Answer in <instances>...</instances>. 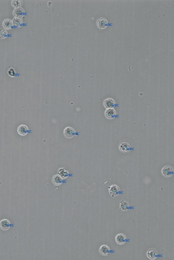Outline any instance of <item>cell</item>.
Returning <instances> with one entry per match:
<instances>
[{
    "label": "cell",
    "instance_id": "obj_1",
    "mask_svg": "<svg viewBox=\"0 0 174 260\" xmlns=\"http://www.w3.org/2000/svg\"><path fill=\"white\" fill-rule=\"evenodd\" d=\"M131 143L128 141H121L119 145L120 150L123 153L129 152L132 149Z\"/></svg>",
    "mask_w": 174,
    "mask_h": 260
},
{
    "label": "cell",
    "instance_id": "obj_2",
    "mask_svg": "<svg viewBox=\"0 0 174 260\" xmlns=\"http://www.w3.org/2000/svg\"><path fill=\"white\" fill-rule=\"evenodd\" d=\"M109 193L112 197L117 196L119 194L120 188L119 187L116 185H112V186L108 187Z\"/></svg>",
    "mask_w": 174,
    "mask_h": 260
},
{
    "label": "cell",
    "instance_id": "obj_3",
    "mask_svg": "<svg viewBox=\"0 0 174 260\" xmlns=\"http://www.w3.org/2000/svg\"><path fill=\"white\" fill-rule=\"evenodd\" d=\"M162 174L165 177H171L173 174V170L172 167L169 166H166L163 167L162 169Z\"/></svg>",
    "mask_w": 174,
    "mask_h": 260
},
{
    "label": "cell",
    "instance_id": "obj_4",
    "mask_svg": "<svg viewBox=\"0 0 174 260\" xmlns=\"http://www.w3.org/2000/svg\"><path fill=\"white\" fill-rule=\"evenodd\" d=\"M146 254L147 257L151 260L156 259L158 255L157 251L154 248L149 249L147 251Z\"/></svg>",
    "mask_w": 174,
    "mask_h": 260
},
{
    "label": "cell",
    "instance_id": "obj_5",
    "mask_svg": "<svg viewBox=\"0 0 174 260\" xmlns=\"http://www.w3.org/2000/svg\"><path fill=\"white\" fill-rule=\"evenodd\" d=\"M126 237L124 234L120 233L116 235L115 237V241L117 244L119 245L124 244L126 241Z\"/></svg>",
    "mask_w": 174,
    "mask_h": 260
},
{
    "label": "cell",
    "instance_id": "obj_6",
    "mask_svg": "<svg viewBox=\"0 0 174 260\" xmlns=\"http://www.w3.org/2000/svg\"><path fill=\"white\" fill-rule=\"evenodd\" d=\"M75 130L71 127H67L65 128L64 131L65 136L68 138H71L75 135Z\"/></svg>",
    "mask_w": 174,
    "mask_h": 260
},
{
    "label": "cell",
    "instance_id": "obj_7",
    "mask_svg": "<svg viewBox=\"0 0 174 260\" xmlns=\"http://www.w3.org/2000/svg\"><path fill=\"white\" fill-rule=\"evenodd\" d=\"M110 249L108 246L103 244L101 246L99 249L100 253L103 256H107L110 252Z\"/></svg>",
    "mask_w": 174,
    "mask_h": 260
},
{
    "label": "cell",
    "instance_id": "obj_8",
    "mask_svg": "<svg viewBox=\"0 0 174 260\" xmlns=\"http://www.w3.org/2000/svg\"><path fill=\"white\" fill-rule=\"evenodd\" d=\"M116 114V111L113 108L107 109L105 112L106 117L109 119H113L114 118Z\"/></svg>",
    "mask_w": 174,
    "mask_h": 260
},
{
    "label": "cell",
    "instance_id": "obj_9",
    "mask_svg": "<svg viewBox=\"0 0 174 260\" xmlns=\"http://www.w3.org/2000/svg\"><path fill=\"white\" fill-rule=\"evenodd\" d=\"M97 24V26L100 29H104L108 25L107 21L105 18H101L98 20Z\"/></svg>",
    "mask_w": 174,
    "mask_h": 260
},
{
    "label": "cell",
    "instance_id": "obj_10",
    "mask_svg": "<svg viewBox=\"0 0 174 260\" xmlns=\"http://www.w3.org/2000/svg\"><path fill=\"white\" fill-rule=\"evenodd\" d=\"M115 102L113 99L111 98L105 99L103 102L104 107L107 109L113 108L115 105Z\"/></svg>",
    "mask_w": 174,
    "mask_h": 260
},
{
    "label": "cell",
    "instance_id": "obj_11",
    "mask_svg": "<svg viewBox=\"0 0 174 260\" xmlns=\"http://www.w3.org/2000/svg\"><path fill=\"white\" fill-rule=\"evenodd\" d=\"M10 226V223L6 219L2 220L0 222V227L3 230H7L9 229Z\"/></svg>",
    "mask_w": 174,
    "mask_h": 260
},
{
    "label": "cell",
    "instance_id": "obj_12",
    "mask_svg": "<svg viewBox=\"0 0 174 260\" xmlns=\"http://www.w3.org/2000/svg\"><path fill=\"white\" fill-rule=\"evenodd\" d=\"M17 131L20 135L24 136L27 134L28 129L26 126L22 125L19 126Z\"/></svg>",
    "mask_w": 174,
    "mask_h": 260
},
{
    "label": "cell",
    "instance_id": "obj_13",
    "mask_svg": "<svg viewBox=\"0 0 174 260\" xmlns=\"http://www.w3.org/2000/svg\"><path fill=\"white\" fill-rule=\"evenodd\" d=\"M24 11L22 8H16L14 11L13 14L14 16L16 18H20L22 17L24 14Z\"/></svg>",
    "mask_w": 174,
    "mask_h": 260
},
{
    "label": "cell",
    "instance_id": "obj_14",
    "mask_svg": "<svg viewBox=\"0 0 174 260\" xmlns=\"http://www.w3.org/2000/svg\"><path fill=\"white\" fill-rule=\"evenodd\" d=\"M52 181L54 184L59 185L62 183V179L59 175H56L53 177Z\"/></svg>",
    "mask_w": 174,
    "mask_h": 260
},
{
    "label": "cell",
    "instance_id": "obj_15",
    "mask_svg": "<svg viewBox=\"0 0 174 260\" xmlns=\"http://www.w3.org/2000/svg\"><path fill=\"white\" fill-rule=\"evenodd\" d=\"M129 207V204L127 201H124V200H122L120 201V208L121 210L123 211L127 210Z\"/></svg>",
    "mask_w": 174,
    "mask_h": 260
},
{
    "label": "cell",
    "instance_id": "obj_16",
    "mask_svg": "<svg viewBox=\"0 0 174 260\" xmlns=\"http://www.w3.org/2000/svg\"><path fill=\"white\" fill-rule=\"evenodd\" d=\"M3 25L4 28L6 29L11 28L13 26L12 22L9 19H7L4 21L3 22Z\"/></svg>",
    "mask_w": 174,
    "mask_h": 260
},
{
    "label": "cell",
    "instance_id": "obj_17",
    "mask_svg": "<svg viewBox=\"0 0 174 260\" xmlns=\"http://www.w3.org/2000/svg\"><path fill=\"white\" fill-rule=\"evenodd\" d=\"M22 21L20 19L16 18L14 19L12 21L13 25L16 27H18L22 25Z\"/></svg>",
    "mask_w": 174,
    "mask_h": 260
},
{
    "label": "cell",
    "instance_id": "obj_18",
    "mask_svg": "<svg viewBox=\"0 0 174 260\" xmlns=\"http://www.w3.org/2000/svg\"><path fill=\"white\" fill-rule=\"evenodd\" d=\"M22 4V2L20 0H14L12 1V4L14 8H19Z\"/></svg>",
    "mask_w": 174,
    "mask_h": 260
},
{
    "label": "cell",
    "instance_id": "obj_19",
    "mask_svg": "<svg viewBox=\"0 0 174 260\" xmlns=\"http://www.w3.org/2000/svg\"><path fill=\"white\" fill-rule=\"evenodd\" d=\"M8 33L4 29H0V38H4L7 37Z\"/></svg>",
    "mask_w": 174,
    "mask_h": 260
},
{
    "label": "cell",
    "instance_id": "obj_20",
    "mask_svg": "<svg viewBox=\"0 0 174 260\" xmlns=\"http://www.w3.org/2000/svg\"><path fill=\"white\" fill-rule=\"evenodd\" d=\"M8 74L11 77H14L16 75L14 70L12 68H11L8 71Z\"/></svg>",
    "mask_w": 174,
    "mask_h": 260
}]
</instances>
